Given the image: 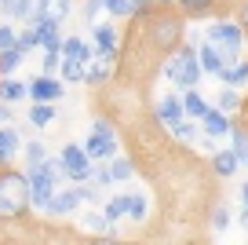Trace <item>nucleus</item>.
Returning a JSON list of instances; mask_svg holds the SVG:
<instances>
[{
    "instance_id": "f257e3e1",
    "label": "nucleus",
    "mask_w": 248,
    "mask_h": 245,
    "mask_svg": "<svg viewBox=\"0 0 248 245\" xmlns=\"http://www.w3.org/2000/svg\"><path fill=\"white\" fill-rule=\"evenodd\" d=\"M30 212V183L26 172L4 169L0 172V220H22Z\"/></svg>"
},
{
    "instance_id": "f03ea898",
    "label": "nucleus",
    "mask_w": 248,
    "mask_h": 245,
    "mask_svg": "<svg viewBox=\"0 0 248 245\" xmlns=\"http://www.w3.org/2000/svg\"><path fill=\"white\" fill-rule=\"evenodd\" d=\"M164 77H168L171 85H179L183 92H190V88H197V81H201V66H197V52L190 44H179L175 52L168 55V62H164Z\"/></svg>"
},
{
    "instance_id": "7ed1b4c3",
    "label": "nucleus",
    "mask_w": 248,
    "mask_h": 245,
    "mask_svg": "<svg viewBox=\"0 0 248 245\" xmlns=\"http://www.w3.org/2000/svg\"><path fill=\"white\" fill-rule=\"evenodd\" d=\"M150 40L164 52H175L179 40H183V15H171V11H150Z\"/></svg>"
},
{
    "instance_id": "20e7f679",
    "label": "nucleus",
    "mask_w": 248,
    "mask_h": 245,
    "mask_svg": "<svg viewBox=\"0 0 248 245\" xmlns=\"http://www.w3.org/2000/svg\"><path fill=\"white\" fill-rule=\"evenodd\" d=\"M84 154L92 158V165L99 161V165H106L109 158H117V132L109 121H95L92 124V136H88L84 143Z\"/></svg>"
},
{
    "instance_id": "39448f33",
    "label": "nucleus",
    "mask_w": 248,
    "mask_h": 245,
    "mask_svg": "<svg viewBox=\"0 0 248 245\" xmlns=\"http://www.w3.org/2000/svg\"><path fill=\"white\" fill-rule=\"evenodd\" d=\"M59 165H62V176H70L73 183H84V179L92 176V158H88L84 146H77V143H70L59 154Z\"/></svg>"
},
{
    "instance_id": "423d86ee",
    "label": "nucleus",
    "mask_w": 248,
    "mask_h": 245,
    "mask_svg": "<svg viewBox=\"0 0 248 245\" xmlns=\"http://www.w3.org/2000/svg\"><path fill=\"white\" fill-rule=\"evenodd\" d=\"M26 92H30V99L33 103H51L55 106V99H62V92H66V88H62V81L59 77H33L30 85H26Z\"/></svg>"
},
{
    "instance_id": "0eeeda50",
    "label": "nucleus",
    "mask_w": 248,
    "mask_h": 245,
    "mask_svg": "<svg viewBox=\"0 0 248 245\" xmlns=\"http://www.w3.org/2000/svg\"><path fill=\"white\" fill-rule=\"evenodd\" d=\"M99 59H117V52H121V40H117V30L109 22H99L95 26V48H92Z\"/></svg>"
},
{
    "instance_id": "6e6552de",
    "label": "nucleus",
    "mask_w": 248,
    "mask_h": 245,
    "mask_svg": "<svg viewBox=\"0 0 248 245\" xmlns=\"http://www.w3.org/2000/svg\"><path fill=\"white\" fill-rule=\"evenodd\" d=\"M33 37H37V44L44 48V52H59L62 48V33H59V22H47V18H37V22H30Z\"/></svg>"
},
{
    "instance_id": "1a4fd4ad",
    "label": "nucleus",
    "mask_w": 248,
    "mask_h": 245,
    "mask_svg": "<svg viewBox=\"0 0 248 245\" xmlns=\"http://www.w3.org/2000/svg\"><path fill=\"white\" fill-rule=\"evenodd\" d=\"M80 205H84V201H80L77 187H70V191H55L51 201H47V216H70V212H77Z\"/></svg>"
},
{
    "instance_id": "9d476101",
    "label": "nucleus",
    "mask_w": 248,
    "mask_h": 245,
    "mask_svg": "<svg viewBox=\"0 0 248 245\" xmlns=\"http://www.w3.org/2000/svg\"><path fill=\"white\" fill-rule=\"evenodd\" d=\"M201 128H204V136H208V139H219V136H230L233 124H230V117H226V114H219L216 106H208V110H204V117H201Z\"/></svg>"
},
{
    "instance_id": "9b49d317",
    "label": "nucleus",
    "mask_w": 248,
    "mask_h": 245,
    "mask_svg": "<svg viewBox=\"0 0 248 245\" xmlns=\"http://www.w3.org/2000/svg\"><path fill=\"white\" fill-rule=\"evenodd\" d=\"M157 121H161L164 128H175V124L183 121V103H179V95H164V99L157 103Z\"/></svg>"
},
{
    "instance_id": "f8f14e48",
    "label": "nucleus",
    "mask_w": 248,
    "mask_h": 245,
    "mask_svg": "<svg viewBox=\"0 0 248 245\" xmlns=\"http://www.w3.org/2000/svg\"><path fill=\"white\" fill-rule=\"evenodd\" d=\"M59 52H62V59H77V62H84V66H88V62H92V44H88V40H80V37H62V48H59Z\"/></svg>"
},
{
    "instance_id": "ddd939ff",
    "label": "nucleus",
    "mask_w": 248,
    "mask_h": 245,
    "mask_svg": "<svg viewBox=\"0 0 248 245\" xmlns=\"http://www.w3.org/2000/svg\"><path fill=\"white\" fill-rule=\"evenodd\" d=\"M113 62H117V59H99V62H88V66H84V85H92V88L106 85L109 77H113Z\"/></svg>"
},
{
    "instance_id": "4468645a",
    "label": "nucleus",
    "mask_w": 248,
    "mask_h": 245,
    "mask_svg": "<svg viewBox=\"0 0 248 245\" xmlns=\"http://www.w3.org/2000/svg\"><path fill=\"white\" fill-rule=\"evenodd\" d=\"M18 132L15 128H0V172L4 169H11V161H15V154H18Z\"/></svg>"
},
{
    "instance_id": "2eb2a0df",
    "label": "nucleus",
    "mask_w": 248,
    "mask_h": 245,
    "mask_svg": "<svg viewBox=\"0 0 248 245\" xmlns=\"http://www.w3.org/2000/svg\"><path fill=\"white\" fill-rule=\"evenodd\" d=\"M179 103H183V117H194V121H201L204 110H208V103H204V95L197 92V88L183 92V95H179Z\"/></svg>"
},
{
    "instance_id": "dca6fc26",
    "label": "nucleus",
    "mask_w": 248,
    "mask_h": 245,
    "mask_svg": "<svg viewBox=\"0 0 248 245\" xmlns=\"http://www.w3.org/2000/svg\"><path fill=\"white\" fill-rule=\"evenodd\" d=\"M22 99H30V92H26V85L22 81H15V77H0V103H22Z\"/></svg>"
},
{
    "instance_id": "f3484780",
    "label": "nucleus",
    "mask_w": 248,
    "mask_h": 245,
    "mask_svg": "<svg viewBox=\"0 0 248 245\" xmlns=\"http://www.w3.org/2000/svg\"><path fill=\"white\" fill-rule=\"evenodd\" d=\"M197 66H201V73L219 77V70H223V59H219V52H216L212 44H201V48H197Z\"/></svg>"
},
{
    "instance_id": "a211bd4d",
    "label": "nucleus",
    "mask_w": 248,
    "mask_h": 245,
    "mask_svg": "<svg viewBox=\"0 0 248 245\" xmlns=\"http://www.w3.org/2000/svg\"><path fill=\"white\" fill-rule=\"evenodd\" d=\"M70 15V0H40V15L37 18H47V22H62ZM33 18V22H37Z\"/></svg>"
},
{
    "instance_id": "6ab92c4d",
    "label": "nucleus",
    "mask_w": 248,
    "mask_h": 245,
    "mask_svg": "<svg viewBox=\"0 0 248 245\" xmlns=\"http://www.w3.org/2000/svg\"><path fill=\"white\" fill-rule=\"evenodd\" d=\"M219 81H223L226 88H241V85H248V62H233V66H223V70H219Z\"/></svg>"
},
{
    "instance_id": "aec40b11",
    "label": "nucleus",
    "mask_w": 248,
    "mask_h": 245,
    "mask_svg": "<svg viewBox=\"0 0 248 245\" xmlns=\"http://www.w3.org/2000/svg\"><path fill=\"white\" fill-rule=\"evenodd\" d=\"M237 165H241V161L233 158V150H216V154H212V169H216V176H233Z\"/></svg>"
},
{
    "instance_id": "412c9836",
    "label": "nucleus",
    "mask_w": 248,
    "mask_h": 245,
    "mask_svg": "<svg viewBox=\"0 0 248 245\" xmlns=\"http://www.w3.org/2000/svg\"><path fill=\"white\" fill-rule=\"evenodd\" d=\"M51 121H55V106L51 103H33L30 106V124L33 128H47Z\"/></svg>"
},
{
    "instance_id": "4be33fe9",
    "label": "nucleus",
    "mask_w": 248,
    "mask_h": 245,
    "mask_svg": "<svg viewBox=\"0 0 248 245\" xmlns=\"http://www.w3.org/2000/svg\"><path fill=\"white\" fill-rule=\"evenodd\" d=\"M84 227H88V230H95L99 238H117L113 223H109V220H106L102 212H88V216H84Z\"/></svg>"
},
{
    "instance_id": "5701e85b",
    "label": "nucleus",
    "mask_w": 248,
    "mask_h": 245,
    "mask_svg": "<svg viewBox=\"0 0 248 245\" xmlns=\"http://www.w3.org/2000/svg\"><path fill=\"white\" fill-rule=\"evenodd\" d=\"M216 110H219V114H233V110H241L237 88H223V92L216 95Z\"/></svg>"
},
{
    "instance_id": "b1692460",
    "label": "nucleus",
    "mask_w": 248,
    "mask_h": 245,
    "mask_svg": "<svg viewBox=\"0 0 248 245\" xmlns=\"http://www.w3.org/2000/svg\"><path fill=\"white\" fill-rule=\"evenodd\" d=\"M59 73H62V81L80 85V81H84V62H77V59H62V62H59Z\"/></svg>"
},
{
    "instance_id": "393cba45",
    "label": "nucleus",
    "mask_w": 248,
    "mask_h": 245,
    "mask_svg": "<svg viewBox=\"0 0 248 245\" xmlns=\"http://www.w3.org/2000/svg\"><path fill=\"white\" fill-rule=\"evenodd\" d=\"M179 8H183V15L201 18V15H208V11L216 8V0H179Z\"/></svg>"
},
{
    "instance_id": "a878e982",
    "label": "nucleus",
    "mask_w": 248,
    "mask_h": 245,
    "mask_svg": "<svg viewBox=\"0 0 248 245\" xmlns=\"http://www.w3.org/2000/svg\"><path fill=\"white\" fill-rule=\"evenodd\" d=\"M124 212H128V198H124V194H117V198H109V201H106V209H102V216H106L109 223L124 220Z\"/></svg>"
},
{
    "instance_id": "bb28decb",
    "label": "nucleus",
    "mask_w": 248,
    "mask_h": 245,
    "mask_svg": "<svg viewBox=\"0 0 248 245\" xmlns=\"http://www.w3.org/2000/svg\"><path fill=\"white\" fill-rule=\"evenodd\" d=\"M109 176H113V183H117V179H132L135 165L128 158H109Z\"/></svg>"
},
{
    "instance_id": "cd10ccee",
    "label": "nucleus",
    "mask_w": 248,
    "mask_h": 245,
    "mask_svg": "<svg viewBox=\"0 0 248 245\" xmlns=\"http://www.w3.org/2000/svg\"><path fill=\"white\" fill-rule=\"evenodd\" d=\"M124 198H128V220H146V198H142V194H124Z\"/></svg>"
},
{
    "instance_id": "c85d7f7f",
    "label": "nucleus",
    "mask_w": 248,
    "mask_h": 245,
    "mask_svg": "<svg viewBox=\"0 0 248 245\" xmlns=\"http://www.w3.org/2000/svg\"><path fill=\"white\" fill-rule=\"evenodd\" d=\"M230 136H233V158L245 161V154H248V128H230Z\"/></svg>"
},
{
    "instance_id": "c756f323",
    "label": "nucleus",
    "mask_w": 248,
    "mask_h": 245,
    "mask_svg": "<svg viewBox=\"0 0 248 245\" xmlns=\"http://www.w3.org/2000/svg\"><path fill=\"white\" fill-rule=\"evenodd\" d=\"M171 136H175V139H183V143H194V139H197V124L183 117V121H179L175 128H171Z\"/></svg>"
},
{
    "instance_id": "7c9ffc66",
    "label": "nucleus",
    "mask_w": 248,
    "mask_h": 245,
    "mask_svg": "<svg viewBox=\"0 0 248 245\" xmlns=\"http://www.w3.org/2000/svg\"><path fill=\"white\" fill-rule=\"evenodd\" d=\"M22 154H26V161H30V165H40V161L47 158V150H44V143H40V139L26 143V146H22Z\"/></svg>"
},
{
    "instance_id": "2f4dec72",
    "label": "nucleus",
    "mask_w": 248,
    "mask_h": 245,
    "mask_svg": "<svg viewBox=\"0 0 248 245\" xmlns=\"http://www.w3.org/2000/svg\"><path fill=\"white\" fill-rule=\"evenodd\" d=\"M102 8H106L113 18H128L132 15V4H128V0H102Z\"/></svg>"
},
{
    "instance_id": "473e14b6",
    "label": "nucleus",
    "mask_w": 248,
    "mask_h": 245,
    "mask_svg": "<svg viewBox=\"0 0 248 245\" xmlns=\"http://www.w3.org/2000/svg\"><path fill=\"white\" fill-rule=\"evenodd\" d=\"M88 179H95V187H109V183H113L109 165H92V176H88Z\"/></svg>"
},
{
    "instance_id": "72a5a7b5",
    "label": "nucleus",
    "mask_w": 248,
    "mask_h": 245,
    "mask_svg": "<svg viewBox=\"0 0 248 245\" xmlns=\"http://www.w3.org/2000/svg\"><path fill=\"white\" fill-rule=\"evenodd\" d=\"M15 48H18V52H22V55H30L33 48H37V37H33V30L18 33V37H15Z\"/></svg>"
},
{
    "instance_id": "f704fd0d",
    "label": "nucleus",
    "mask_w": 248,
    "mask_h": 245,
    "mask_svg": "<svg viewBox=\"0 0 248 245\" xmlns=\"http://www.w3.org/2000/svg\"><path fill=\"white\" fill-rule=\"evenodd\" d=\"M59 62H62V52H44V77H55Z\"/></svg>"
},
{
    "instance_id": "c9c22d12",
    "label": "nucleus",
    "mask_w": 248,
    "mask_h": 245,
    "mask_svg": "<svg viewBox=\"0 0 248 245\" xmlns=\"http://www.w3.org/2000/svg\"><path fill=\"white\" fill-rule=\"evenodd\" d=\"M77 194H80V201H88V205H95V201L102 198V191H99V187H92V183L77 187Z\"/></svg>"
},
{
    "instance_id": "e433bc0d",
    "label": "nucleus",
    "mask_w": 248,
    "mask_h": 245,
    "mask_svg": "<svg viewBox=\"0 0 248 245\" xmlns=\"http://www.w3.org/2000/svg\"><path fill=\"white\" fill-rule=\"evenodd\" d=\"M15 37H18V33L11 30V26H0V52H8V48H15Z\"/></svg>"
},
{
    "instance_id": "4c0bfd02",
    "label": "nucleus",
    "mask_w": 248,
    "mask_h": 245,
    "mask_svg": "<svg viewBox=\"0 0 248 245\" xmlns=\"http://www.w3.org/2000/svg\"><path fill=\"white\" fill-rule=\"evenodd\" d=\"M128 4H132V15H142V18H146L150 11H154L157 0H128Z\"/></svg>"
},
{
    "instance_id": "58836bf2",
    "label": "nucleus",
    "mask_w": 248,
    "mask_h": 245,
    "mask_svg": "<svg viewBox=\"0 0 248 245\" xmlns=\"http://www.w3.org/2000/svg\"><path fill=\"white\" fill-rule=\"evenodd\" d=\"M212 227L226 230V227H230V212H226V209H216V212H212Z\"/></svg>"
},
{
    "instance_id": "ea45409f",
    "label": "nucleus",
    "mask_w": 248,
    "mask_h": 245,
    "mask_svg": "<svg viewBox=\"0 0 248 245\" xmlns=\"http://www.w3.org/2000/svg\"><path fill=\"white\" fill-rule=\"evenodd\" d=\"M99 11H102V0H88V4H84V11H80V15H84L88 22H95V18H99Z\"/></svg>"
},
{
    "instance_id": "a19ab883",
    "label": "nucleus",
    "mask_w": 248,
    "mask_h": 245,
    "mask_svg": "<svg viewBox=\"0 0 248 245\" xmlns=\"http://www.w3.org/2000/svg\"><path fill=\"white\" fill-rule=\"evenodd\" d=\"M237 26H241V30L248 33V0H245V4L237 8Z\"/></svg>"
},
{
    "instance_id": "79ce46f5",
    "label": "nucleus",
    "mask_w": 248,
    "mask_h": 245,
    "mask_svg": "<svg viewBox=\"0 0 248 245\" xmlns=\"http://www.w3.org/2000/svg\"><path fill=\"white\" fill-rule=\"evenodd\" d=\"M84 245H121L117 238H92V242H84Z\"/></svg>"
},
{
    "instance_id": "37998d69",
    "label": "nucleus",
    "mask_w": 248,
    "mask_h": 245,
    "mask_svg": "<svg viewBox=\"0 0 248 245\" xmlns=\"http://www.w3.org/2000/svg\"><path fill=\"white\" fill-rule=\"evenodd\" d=\"M11 121V106H8V103H0V124H8Z\"/></svg>"
},
{
    "instance_id": "c03bdc74",
    "label": "nucleus",
    "mask_w": 248,
    "mask_h": 245,
    "mask_svg": "<svg viewBox=\"0 0 248 245\" xmlns=\"http://www.w3.org/2000/svg\"><path fill=\"white\" fill-rule=\"evenodd\" d=\"M18 0H0V8H4V15H11V8H15Z\"/></svg>"
},
{
    "instance_id": "a18cd8bd",
    "label": "nucleus",
    "mask_w": 248,
    "mask_h": 245,
    "mask_svg": "<svg viewBox=\"0 0 248 245\" xmlns=\"http://www.w3.org/2000/svg\"><path fill=\"white\" fill-rule=\"evenodd\" d=\"M241 201H245V209H248V183H241Z\"/></svg>"
},
{
    "instance_id": "49530a36",
    "label": "nucleus",
    "mask_w": 248,
    "mask_h": 245,
    "mask_svg": "<svg viewBox=\"0 0 248 245\" xmlns=\"http://www.w3.org/2000/svg\"><path fill=\"white\" fill-rule=\"evenodd\" d=\"M241 227L248 230V209H245V212H241Z\"/></svg>"
},
{
    "instance_id": "de8ad7c7",
    "label": "nucleus",
    "mask_w": 248,
    "mask_h": 245,
    "mask_svg": "<svg viewBox=\"0 0 248 245\" xmlns=\"http://www.w3.org/2000/svg\"><path fill=\"white\" fill-rule=\"evenodd\" d=\"M161 4H171V0H161Z\"/></svg>"
},
{
    "instance_id": "09e8293b",
    "label": "nucleus",
    "mask_w": 248,
    "mask_h": 245,
    "mask_svg": "<svg viewBox=\"0 0 248 245\" xmlns=\"http://www.w3.org/2000/svg\"><path fill=\"white\" fill-rule=\"evenodd\" d=\"M245 165H248V154H245Z\"/></svg>"
}]
</instances>
